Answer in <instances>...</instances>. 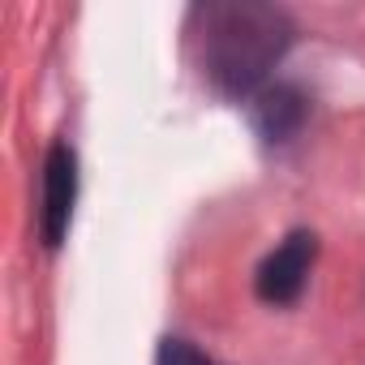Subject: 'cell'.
Here are the masks:
<instances>
[{
  "label": "cell",
  "instance_id": "1",
  "mask_svg": "<svg viewBox=\"0 0 365 365\" xmlns=\"http://www.w3.org/2000/svg\"><path fill=\"white\" fill-rule=\"evenodd\" d=\"M190 52L207 86L228 99H254L292 48V18L258 0H207L190 9Z\"/></svg>",
  "mask_w": 365,
  "mask_h": 365
},
{
  "label": "cell",
  "instance_id": "2",
  "mask_svg": "<svg viewBox=\"0 0 365 365\" xmlns=\"http://www.w3.org/2000/svg\"><path fill=\"white\" fill-rule=\"evenodd\" d=\"M318 258V237L297 228L288 232L262 262H258V275H254V292L267 301V305H292L309 279V267Z\"/></svg>",
  "mask_w": 365,
  "mask_h": 365
},
{
  "label": "cell",
  "instance_id": "3",
  "mask_svg": "<svg viewBox=\"0 0 365 365\" xmlns=\"http://www.w3.org/2000/svg\"><path fill=\"white\" fill-rule=\"evenodd\" d=\"M73 202H78V155L69 142H52V150L43 159V211H39V232H43L48 250L65 245Z\"/></svg>",
  "mask_w": 365,
  "mask_h": 365
},
{
  "label": "cell",
  "instance_id": "4",
  "mask_svg": "<svg viewBox=\"0 0 365 365\" xmlns=\"http://www.w3.org/2000/svg\"><path fill=\"white\" fill-rule=\"evenodd\" d=\"M250 116H254V129H258L262 142H288L305 125L309 99L288 82H275V86H262L250 99Z\"/></svg>",
  "mask_w": 365,
  "mask_h": 365
},
{
  "label": "cell",
  "instance_id": "5",
  "mask_svg": "<svg viewBox=\"0 0 365 365\" xmlns=\"http://www.w3.org/2000/svg\"><path fill=\"white\" fill-rule=\"evenodd\" d=\"M155 365H215L207 352H198L190 339H159V352H155Z\"/></svg>",
  "mask_w": 365,
  "mask_h": 365
}]
</instances>
